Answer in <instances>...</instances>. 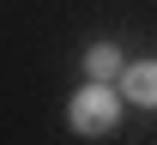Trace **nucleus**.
<instances>
[{
	"label": "nucleus",
	"instance_id": "obj_2",
	"mask_svg": "<svg viewBox=\"0 0 157 145\" xmlns=\"http://www.w3.org/2000/svg\"><path fill=\"white\" fill-rule=\"evenodd\" d=\"M115 91H121V103H133V109H157V61H127Z\"/></svg>",
	"mask_w": 157,
	"mask_h": 145
},
{
	"label": "nucleus",
	"instance_id": "obj_3",
	"mask_svg": "<svg viewBox=\"0 0 157 145\" xmlns=\"http://www.w3.org/2000/svg\"><path fill=\"white\" fill-rule=\"evenodd\" d=\"M121 67H127V55H121L115 42H91V48H85V79L115 85V79H121Z\"/></svg>",
	"mask_w": 157,
	"mask_h": 145
},
{
	"label": "nucleus",
	"instance_id": "obj_1",
	"mask_svg": "<svg viewBox=\"0 0 157 145\" xmlns=\"http://www.w3.org/2000/svg\"><path fill=\"white\" fill-rule=\"evenodd\" d=\"M115 121H121V91L103 79H85V91H73V103H67V127L78 139H103V133H115Z\"/></svg>",
	"mask_w": 157,
	"mask_h": 145
}]
</instances>
